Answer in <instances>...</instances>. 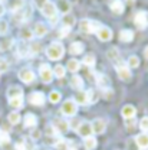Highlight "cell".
<instances>
[{
    "label": "cell",
    "mask_w": 148,
    "mask_h": 150,
    "mask_svg": "<svg viewBox=\"0 0 148 150\" xmlns=\"http://www.w3.org/2000/svg\"><path fill=\"white\" fill-rule=\"evenodd\" d=\"M65 54V48L62 46V43H59V42H53V43H51L48 48H46V55L49 59H52V61H59L62 56Z\"/></svg>",
    "instance_id": "6da1fadb"
},
{
    "label": "cell",
    "mask_w": 148,
    "mask_h": 150,
    "mask_svg": "<svg viewBox=\"0 0 148 150\" xmlns=\"http://www.w3.org/2000/svg\"><path fill=\"white\" fill-rule=\"evenodd\" d=\"M101 26L102 25L99 22H96V20H88V19H83L79 23V29L83 33H96Z\"/></svg>",
    "instance_id": "7a4b0ae2"
},
{
    "label": "cell",
    "mask_w": 148,
    "mask_h": 150,
    "mask_svg": "<svg viewBox=\"0 0 148 150\" xmlns=\"http://www.w3.org/2000/svg\"><path fill=\"white\" fill-rule=\"evenodd\" d=\"M30 18H32V9L30 7H25L23 6L22 9L13 12V20H16L18 23H23V22L29 20Z\"/></svg>",
    "instance_id": "3957f363"
},
{
    "label": "cell",
    "mask_w": 148,
    "mask_h": 150,
    "mask_svg": "<svg viewBox=\"0 0 148 150\" xmlns=\"http://www.w3.org/2000/svg\"><path fill=\"white\" fill-rule=\"evenodd\" d=\"M52 129L58 134H65L66 131L69 130V123L65 118L58 117V118H53V121H52Z\"/></svg>",
    "instance_id": "277c9868"
},
{
    "label": "cell",
    "mask_w": 148,
    "mask_h": 150,
    "mask_svg": "<svg viewBox=\"0 0 148 150\" xmlns=\"http://www.w3.org/2000/svg\"><path fill=\"white\" fill-rule=\"evenodd\" d=\"M60 111L63 115H68V117H74L75 114L78 112V104L75 103L74 100H66L62 107H60Z\"/></svg>",
    "instance_id": "5b68a950"
},
{
    "label": "cell",
    "mask_w": 148,
    "mask_h": 150,
    "mask_svg": "<svg viewBox=\"0 0 148 150\" xmlns=\"http://www.w3.org/2000/svg\"><path fill=\"white\" fill-rule=\"evenodd\" d=\"M40 9H42V13L48 19H52L58 16V9H56V4L53 1H49V0L48 1H43Z\"/></svg>",
    "instance_id": "8992f818"
},
{
    "label": "cell",
    "mask_w": 148,
    "mask_h": 150,
    "mask_svg": "<svg viewBox=\"0 0 148 150\" xmlns=\"http://www.w3.org/2000/svg\"><path fill=\"white\" fill-rule=\"evenodd\" d=\"M39 75H40V79L45 84H49L52 81V78H53V71H52V68L48 64H42L40 68H39Z\"/></svg>",
    "instance_id": "52a82bcc"
},
{
    "label": "cell",
    "mask_w": 148,
    "mask_h": 150,
    "mask_svg": "<svg viewBox=\"0 0 148 150\" xmlns=\"http://www.w3.org/2000/svg\"><path fill=\"white\" fill-rule=\"evenodd\" d=\"M134 20H135V25H137L138 29H145L148 26V13L144 10H140V12L135 13Z\"/></svg>",
    "instance_id": "ba28073f"
},
{
    "label": "cell",
    "mask_w": 148,
    "mask_h": 150,
    "mask_svg": "<svg viewBox=\"0 0 148 150\" xmlns=\"http://www.w3.org/2000/svg\"><path fill=\"white\" fill-rule=\"evenodd\" d=\"M116 74H118V78L122 79V81H130L131 78H132L131 69L124 64V62H121V64L116 65Z\"/></svg>",
    "instance_id": "9c48e42d"
},
{
    "label": "cell",
    "mask_w": 148,
    "mask_h": 150,
    "mask_svg": "<svg viewBox=\"0 0 148 150\" xmlns=\"http://www.w3.org/2000/svg\"><path fill=\"white\" fill-rule=\"evenodd\" d=\"M19 78H20V81H23L25 84H30V82L35 81V72H33L32 69H29V68H22V69L19 71Z\"/></svg>",
    "instance_id": "30bf717a"
},
{
    "label": "cell",
    "mask_w": 148,
    "mask_h": 150,
    "mask_svg": "<svg viewBox=\"0 0 148 150\" xmlns=\"http://www.w3.org/2000/svg\"><path fill=\"white\" fill-rule=\"evenodd\" d=\"M78 134L81 136V137H89L91 134H92V127H91V123L89 121H81V124L78 126Z\"/></svg>",
    "instance_id": "8fae6325"
},
{
    "label": "cell",
    "mask_w": 148,
    "mask_h": 150,
    "mask_svg": "<svg viewBox=\"0 0 148 150\" xmlns=\"http://www.w3.org/2000/svg\"><path fill=\"white\" fill-rule=\"evenodd\" d=\"M45 94L40 93V91H35V93H32L30 95H29V103L32 104V105H36V107H39V105H43L45 104Z\"/></svg>",
    "instance_id": "7c38bea8"
},
{
    "label": "cell",
    "mask_w": 148,
    "mask_h": 150,
    "mask_svg": "<svg viewBox=\"0 0 148 150\" xmlns=\"http://www.w3.org/2000/svg\"><path fill=\"white\" fill-rule=\"evenodd\" d=\"M96 36H98L99 40H102V42H108V40L112 39V30L108 26H101L99 30L96 32Z\"/></svg>",
    "instance_id": "4fadbf2b"
},
{
    "label": "cell",
    "mask_w": 148,
    "mask_h": 150,
    "mask_svg": "<svg viewBox=\"0 0 148 150\" xmlns=\"http://www.w3.org/2000/svg\"><path fill=\"white\" fill-rule=\"evenodd\" d=\"M91 127H92V133H95V134H102L105 131V129H107V123L102 118H95L92 123H91Z\"/></svg>",
    "instance_id": "5bb4252c"
},
{
    "label": "cell",
    "mask_w": 148,
    "mask_h": 150,
    "mask_svg": "<svg viewBox=\"0 0 148 150\" xmlns=\"http://www.w3.org/2000/svg\"><path fill=\"white\" fill-rule=\"evenodd\" d=\"M7 97H9V100L23 98V90H22L19 85H12V87H9V90H7Z\"/></svg>",
    "instance_id": "9a60e30c"
},
{
    "label": "cell",
    "mask_w": 148,
    "mask_h": 150,
    "mask_svg": "<svg viewBox=\"0 0 148 150\" xmlns=\"http://www.w3.org/2000/svg\"><path fill=\"white\" fill-rule=\"evenodd\" d=\"M121 114H122V117L125 118V120H130V118H135V114H137V108L134 107V105H125V107H122V110H121Z\"/></svg>",
    "instance_id": "2e32d148"
},
{
    "label": "cell",
    "mask_w": 148,
    "mask_h": 150,
    "mask_svg": "<svg viewBox=\"0 0 148 150\" xmlns=\"http://www.w3.org/2000/svg\"><path fill=\"white\" fill-rule=\"evenodd\" d=\"M96 85H98L101 90L109 88V78L105 74H98L96 75Z\"/></svg>",
    "instance_id": "e0dca14e"
},
{
    "label": "cell",
    "mask_w": 148,
    "mask_h": 150,
    "mask_svg": "<svg viewBox=\"0 0 148 150\" xmlns=\"http://www.w3.org/2000/svg\"><path fill=\"white\" fill-rule=\"evenodd\" d=\"M109 9H111V12L114 13V15H122L125 6H124L122 1H119V0H114L111 4H109Z\"/></svg>",
    "instance_id": "ac0fdd59"
},
{
    "label": "cell",
    "mask_w": 148,
    "mask_h": 150,
    "mask_svg": "<svg viewBox=\"0 0 148 150\" xmlns=\"http://www.w3.org/2000/svg\"><path fill=\"white\" fill-rule=\"evenodd\" d=\"M69 84H71V87L74 88L75 91H81V90L83 88V79H82V76H79V75H74V76L71 78Z\"/></svg>",
    "instance_id": "d6986e66"
},
{
    "label": "cell",
    "mask_w": 148,
    "mask_h": 150,
    "mask_svg": "<svg viewBox=\"0 0 148 150\" xmlns=\"http://www.w3.org/2000/svg\"><path fill=\"white\" fill-rule=\"evenodd\" d=\"M135 142H137V144H138L140 149H142V150L148 149V134L147 133L138 134V136L135 137Z\"/></svg>",
    "instance_id": "ffe728a7"
},
{
    "label": "cell",
    "mask_w": 148,
    "mask_h": 150,
    "mask_svg": "<svg viewBox=\"0 0 148 150\" xmlns=\"http://www.w3.org/2000/svg\"><path fill=\"white\" fill-rule=\"evenodd\" d=\"M75 23H76V19H75L74 15L68 13V15H63L62 16V25H63L65 29H71Z\"/></svg>",
    "instance_id": "44dd1931"
},
{
    "label": "cell",
    "mask_w": 148,
    "mask_h": 150,
    "mask_svg": "<svg viewBox=\"0 0 148 150\" xmlns=\"http://www.w3.org/2000/svg\"><path fill=\"white\" fill-rule=\"evenodd\" d=\"M33 33L36 35L37 38H43L46 36V33H48V28H46V25H43V23H36L35 25V29H33Z\"/></svg>",
    "instance_id": "7402d4cb"
},
{
    "label": "cell",
    "mask_w": 148,
    "mask_h": 150,
    "mask_svg": "<svg viewBox=\"0 0 148 150\" xmlns=\"http://www.w3.org/2000/svg\"><path fill=\"white\" fill-rule=\"evenodd\" d=\"M18 55L20 58H26V56L30 55V52H29V45L26 43V42H20L18 45Z\"/></svg>",
    "instance_id": "603a6c76"
},
{
    "label": "cell",
    "mask_w": 148,
    "mask_h": 150,
    "mask_svg": "<svg viewBox=\"0 0 148 150\" xmlns=\"http://www.w3.org/2000/svg\"><path fill=\"white\" fill-rule=\"evenodd\" d=\"M134 39V32L130 30V29H124V30H121L119 32V40L121 42H125V43H128Z\"/></svg>",
    "instance_id": "cb8c5ba5"
},
{
    "label": "cell",
    "mask_w": 148,
    "mask_h": 150,
    "mask_svg": "<svg viewBox=\"0 0 148 150\" xmlns=\"http://www.w3.org/2000/svg\"><path fill=\"white\" fill-rule=\"evenodd\" d=\"M107 56L115 64V67H116L118 64H121V61H119V51H118L116 48H111V49L107 52Z\"/></svg>",
    "instance_id": "d4e9b609"
},
{
    "label": "cell",
    "mask_w": 148,
    "mask_h": 150,
    "mask_svg": "<svg viewBox=\"0 0 148 150\" xmlns=\"http://www.w3.org/2000/svg\"><path fill=\"white\" fill-rule=\"evenodd\" d=\"M56 9H58V12H62L63 15H68V13L71 12V3L66 1V0H65V1L62 0V1H59V3L56 4Z\"/></svg>",
    "instance_id": "484cf974"
},
{
    "label": "cell",
    "mask_w": 148,
    "mask_h": 150,
    "mask_svg": "<svg viewBox=\"0 0 148 150\" xmlns=\"http://www.w3.org/2000/svg\"><path fill=\"white\" fill-rule=\"evenodd\" d=\"M76 104H88V95H86V91H78L76 95H75V100H74Z\"/></svg>",
    "instance_id": "4316f807"
},
{
    "label": "cell",
    "mask_w": 148,
    "mask_h": 150,
    "mask_svg": "<svg viewBox=\"0 0 148 150\" xmlns=\"http://www.w3.org/2000/svg\"><path fill=\"white\" fill-rule=\"evenodd\" d=\"M36 124H37L36 115L32 114V112L26 114V117H25V126L26 127H36Z\"/></svg>",
    "instance_id": "83f0119b"
},
{
    "label": "cell",
    "mask_w": 148,
    "mask_h": 150,
    "mask_svg": "<svg viewBox=\"0 0 148 150\" xmlns=\"http://www.w3.org/2000/svg\"><path fill=\"white\" fill-rule=\"evenodd\" d=\"M69 52H71L72 55L82 54V52H83V43H82V42H74V43L71 45V48H69Z\"/></svg>",
    "instance_id": "f1b7e54d"
},
{
    "label": "cell",
    "mask_w": 148,
    "mask_h": 150,
    "mask_svg": "<svg viewBox=\"0 0 148 150\" xmlns=\"http://www.w3.org/2000/svg\"><path fill=\"white\" fill-rule=\"evenodd\" d=\"M96 144H98V142H96V139H95L93 136L86 137V139H85V142H83V146H85V149L86 150H95Z\"/></svg>",
    "instance_id": "f546056e"
},
{
    "label": "cell",
    "mask_w": 148,
    "mask_h": 150,
    "mask_svg": "<svg viewBox=\"0 0 148 150\" xmlns=\"http://www.w3.org/2000/svg\"><path fill=\"white\" fill-rule=\"evenodd\" d=\"M130 69H135V68H138L140 67V58L137 55H131L128 58V61H127V64H125Z\"/></svg>",
    "instance_id": "4dcf8cb0"
},
{
    "label": "cell",
    "mask_w": 148,
    "mask_h": 150,
    "mask_svg": "<svg viewBox=\"0 0 148 150\" xmlns=\"http://www.w3.org/2000/svg\"><path fill=\"white\" fill-rule=\"evenodd\" d=\"M79 68H81V62L78 59H69L68 64H66V69L71 71V72H76Z\"/></svg>",
    "instance_id": "1f68e13d"
},
{
    "label": "cell",
    "mask_w": 148,
    "mask_h": 150,
    "mask_svg": "<svg viewBox=\"0 0 148 150\" xmlns=\"http://www.w3.org/2000/svg\"><path fill=\"white\" fill-rule=\"evenodd\" d=\"M12 45H13V39L12 38H4L3 40H0V51L4 52V51L10 49Z\"/></svg>",
    "instance_id": "d6a6232c"
},
{
    "label": "cell",
    "mask_w": 148,
    "mask_h": 150,
    "mask_svg": "<svg viewBox=\"0 0 148 150\" xmlns=\"http://www.w3.org/2000/svg\"><path fill=\"white\" fill-rule=\"evenodd\" d=\"M86 95H88V104H93L98 101L99 98V93L96 90H88L86 91Z\"/></svg>",
    "instance_id": "836d02e7"
},
{
    "label": "cell",
    "mask_w": 148,
    "mask_h": 150,
    "mask_svg": "<svg viewBox=\"0 0 148 150\" xmlns=\"http://www.w3.org/2000/svg\"><path fill=\"white\" fill-rule=\"evenodd\" d=\"M9 104H10V107H13L15 110H20V108H23V98L9 100Z\"/></svg>",
    "instance_id": "e575fe53"
},
{
    "label": "cell",
    "mask_w": 148,
    "mask_h": 150,
    "mask_svg": "<svg viewBox=\"0 0 148 150\" xmlns=\"http://www.w3.org/2000/svg\"><path fill=\"white\" fill-rule=\"evenodd\" d=\"M52 71H53V75L58 76V78H63L65 74H66V69H65V67H63V65H56Z\"/></svg>",
    "instance_id": "d590c367"
},
{
    "label": "cell",
    "mask_w": 148,
    "mask_h": 150,
    "mask_svg": "<svg viewBox=\"0 0 148 150\" xmlns=\"http://www.w3.org/2000/svg\"><path fill=\"white\" fill-rule=\"evenodd\" d=\"M95 62H96V59H95L93 54H88V55H85V58H83V64L86 67H91L92 68L93 65H95Z\"/></svg>",
    "instance_id": "8d00e7d4"
},
{
    "label": "cell",
    "mask_w": 148,
    "mask_h": 150,
    "mask_svg": "<svg viewBox=\"0 0 148 150\" xmlns=\"http://www.w3.org/2000/svg\"><path fill=\"white\" fill-rule=\"evenodd\" d=\"M20 36H22V39H23V42H26V40H30V39H32L33 33H32V30H30V29L25 28V29H22V30H20Z\"/></svg>",
    "instance_id": "74e56055"
},
{
    "label": "cell",
    "mask_w": 148,
    "mask_h": 150,
    "mask_svg": "<svg viewBox=\"0 0 148 150\" xmlns=\"http://www.w3.org/2000/svg\"><path fill=\"white\" fill-rule=\"evenodd\" d=\"M9 123L10 124H19L20 123V114L18 111H13L9 114Z\"/></svg>",
    "instance_id": "f35d334b"
},
{
    "label": "cell",
    "mask_w": 148,
    "mask_h": 150,
    "mask_svg": "<svg viewBox=\"0 0 148 150\" xmlns=\"http://www.w3.org/2000/svg\"><path fill=\"white\" fill-rule=\"evenodd\" d=\"M55 149L56 150H69V144H68V142H65L63 139H60V140H58L55 143Z\"/></svg>",
    "instance_id": "ab89813d"
},
{
    "label": "cell",
    "mask_w": 148,
    "mask_h": 150,
    "mask_svg": "<svg viewBox=\"0 0 148 150\" xmlns=\"http://www.w3.org/2000/svg\"><path fill=\"white\" fill-rule=\"evenodd\" d=\"M60 98H62V95H60L59 91H51V94H49V101H51V103H53V104L59 103V101H60Z\"/></svg>",
    "instance_id": "60d3db41"
},
{
    "label": "cell",
    "mask_w": 148,
    "mask_h": 150,
    "mask_svg": "<svg viewBox=\"0 0 148 150\" xmlns=\"http://www.w3.org/2000/svg\"><path fill=\"white\" fill-rule=\"evenodd\" d=\"M40 43L39 42H32L30 45H29V52H30V55H35L37 52H40Z\"/></svg>",
    "instance_id": "b9f144b4"
},
{
    "label": "cell",
    "mask_w": 148,
    "mask_h": 150,
    "mask_svg": "<svg viewBox=\"0 0 148 150\" xmlns=\"http://www.w3.org/2000/svg\"><path fill=\"white\" fill-rule=\"evenodd\" d=\"M9 142H10V136H9V133L0 130V144L4 146V144H7Z\"/></svg>",
    "instance_id": "7bdbcfd3"
},
{
    "label": "cell",
    "mask_w": 148,
    "mask_h": 150,
    "mask_svg": "<svg viewBox=\"0 0 148 150\" xmlns=\"http://www.w3.org/2000/svg\"><path fill=\"white\" fill-rule=\"evenodd\" d=\"M7 30H9V25H7V22L0 20V36L6 35V33H7Z\"/></svg>",
    "instance_id": "ee69618b"
},
{
    "label": "cell",
    "mask_w": 148,
    "mask_h": 150,
    "mask_svg": "<svg viewBox=\"0 0 148 150\" xmlns=\"http://www.w3.org/2000/svg\"><path fill=\"white\" fill-rule=\"evenodd\" d=\"M140 129L142 130V133H147L148 131V117L141 118V121H140Z\"/></svg>",
    "instance_id": "f6af8a7d"
},
{
    "label": "cell",
    "mask_w": 148,
    "mask_h": 150,
    "mask_svg": "<svg viewBox=\"0 0 148 150\" xmlns=\"http://www.w3.org/2000/svg\"><path fill=\"white\" fill-rule=\"evenodd\" d=\"M7 69H9V62L6 59H0V74L6 72Z\"/></svg>",
    "instance_id": "bcb514c9"
},
{
    "label": "cell",
    "mask_w": 148,
    "mask_h": 150,
    "mask_svg": "<svg viewBox=\"0 0 148 150\" xmlns=\"http://www.w3.org/2000/svg\"><path fill=\"white\" fill-rule=\"evenodd\" d=\"M104 97H105L107 100H109V98H112V97H114V91H112V90H109V88L104 90Z\"/></svg>",
    "instance_id": "7dc6e473"
},
{
    "label": "cell",
    "mask_w": 148,
    "mask_h": 150,
    "mask_svg": "<svg viewBox=\"0 0 148 150\" xmlns=\"http://www.w3.org/2000/svg\"><path fill=\"white\" fill-rule=\"evenodd\" d=\"M79 124H81V121H79V120H72V121L69 123V127H72V129L76 131V129H78V126H79Z\"/></svg>",
    "instance_id": "c3c4849f"
},
{
    "label": "cell",
    "mask_w": 148,
    "mask_h": 150,
    "mask_svg": "<svg viewBox=\"0 0 148 150\" xmlns=\"http://www.w3.org/2000/svg\"><path fill=\"white\" fill-rule=\"evenodd\" d=\"M125 126L131 129L132 126H135V118H130V120H125Z\"/></svg>",
    "instance_id": "681fc988"
},
{
    "label": "cell",
    "mask_w": 148,
    "mask_h": 150,
    "mask_svg": "<svg viewBox=\"0 0 148 150\" xmlns=\"http://www.w3.org/2000/svg\"><path fill=\"white\" fill-rule=\"evenodd\" d=\"M16 150H26L25 142H18V143H16Z\"/></svg>",
    "instance_id": "f907efd6"
},
{
    "label": "cell",
    "mask_w": 148,
    "mask_h": 150,
    "mask_svg": "<svg viewBox=\"0 0 148 150\" xmlns=\"http://www.w3.org/2000/svg\"><path fill=\"white\" fill-rule=\"evenodd\" d=\"M68 33H69V29L62 28V30L59 32V36H60V38H66V36H68Z\"/></svg>",
    "instance_id": "816d5d0a"
},
{
    "label": "cell",
    "mask_w": 148,
    "mask_h": 150,
    "mask_svg": "<svg viewBox=\"0 0 148 150\" xmlns=\"http://www.w3.org/2000/svg\"><path fill=\"white\" fill-rule=\"evenodd\" d=\"M4 12H6V9H4V4H3V3L0 1V18H1V16L4 15Z\"/></svg>",
    "instance_id": "f5cc1de1"
},
{
    "label": "cell",
    "mask_w": 148,
    "mask_h": 150,
    "mask_svg": "<svg viewBox=\"0 0 148 150\" xmlns=\"http://www.w3.org/2000/svg\"><path fill=\"white\" fill-rule=\"evenodd\" d=\"M144 56L148 59V46H145V49H144Z\"/></svg>",
    "instance_id": "db71d44e"
},
{
    "label": "cell",
    "mask_w": 148,
    "mask_h": 150,
    "mask_svg": "<svg viewBox=\"0 0 148 150\" xmlns=\"http://www.w3.org/2000/svg\"><path fill=\"white\" fill-rule=\"evenodd\" d=\"M42 150H46V149H42Z\"/></svg>",
    "instance_id": "11a10c76"
},
{
    "label": "cell",
    "mask_w": 148,
    "mask_h": 150,
    "mask_svg": "<svg viewBox=\"0 0 148 150\" xmlns=\"http://www.w3.org/2000/svg\"><path fill=\"white\" fill-rule=\"evenodd\" d=\"M145 150H148V149H145Z\"/></svg>",
    "instance_id": "9f6ffc18"
}]
</instances>
